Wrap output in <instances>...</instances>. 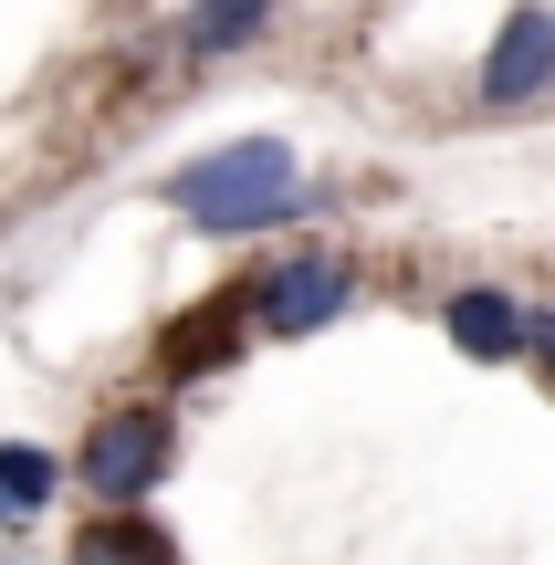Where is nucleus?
<instances>
[{"label": "nucleus", "instance_id": "9", "mask_svg": "<svg viewBox=\"0 0 555 565\" xmlns=\"http://www.w3.org/2000/svg\"><path fill=\"white\" fill-rule=\"evenodd\" d=\"M63 492V461L42 440H0V524H32L42 503Z\"/></svg>", "mask_w": 555, "mask_h": 565}, {"label": "nucleus", "instance_id": "1", "mask_svg": "<svg viewBox=\"0 0 555 565\" xmlns=\"http://www.w3.org/2000/svg\"><path fill=\"white\" fill-rule=\"evenodd\" d=\"M168 210L189 231H210V242L284 231V221H305V158H293V137H231L210 158L168 168Z\"/></svg>", "mask_w": 555, "mask_h": 565}, {"label": "nucleus", "instance_id": "7", "mask_svg": "<svg viewBox=\"0 0 555 565\" xmlns=\"http://www.w3.org/2000/svg\"><path fill=\"white\" fill-rule=\"evenodd\" d=\"M273 11H284V0H189L179 11V53L189 63H231V53H252V42L273 32Z\"/></svg>", "mask_w": 555, "mask_h": 565}, {"label": "nucleus", "instance_id": "3", "mask_svg": "<svg viewBox=\"0 0 555 565\" xmlns=\"http://www.w3.org/2000/svg\"><path fill=\"white\" fill-rule=\"evenodd\" d=\"M231 303H242V324L273 335V345L325 335V324L356 303V263H346V252H273L252 282H231Z\"/></svg>", "mask_w": 555, "mask_h": 565}, {"label": "nucleus", "instance_id": "10", "mask_svg": "<svg viewBox=\"0 0 555 565\" xmlns=\"http://www.w3.org/2000/svg\"><path fill=\"white\" fill-rule=\"evenodd\" d=\"M524 356H535L545 387H555V303H524Z\"/></svg>", "mask_w": 555, "mask_h": 565}, {"label": "nucleus", "instance_id": "6", "mask_svg": "<svg viewBox=\"0 0 555 565\" xmlns=\"http://www.w3.org/2000/svg\"><path fill=\"white\" fill-rule=\"evenodd\" d=\"M242 345H252L242 303H231V294H210L200 315H179V324L158 335V366H168V377H210V366H231Z\"/></svg>", "mask_w": 555, "mask_h": 565}, {"label": "nucleus", "instance_id": "5", "mask_svg": "<svg viewBox=\"0 0 555 565\" xmlns=\"http://www.w3.org/2000/svg\"><path fill=\"white\" fill-rule=\"evenodd\" d=\"M440 335H451L472 366H514L524 356V294H503V282H461V294H440Z\"/></svg>", "mask_w": 555, "mask_h": 565}, {"label": "nucleus", "instance_id": "2", "mask_svg": "<svg viewBox=\"0 0 555 565\" xmlns=\"http://www.w3.org/2000/svg\"><path fill=\"white\" fill-rule=\"evenodd\" d=\"M63 471L95 492V513H147V503H158V482L179 471V408H168V398L95 408V419H84V450Z\"/></svg>", "mask_w": 555, "mask_h": 565}, {"label": "nucleus", "instance_id": "8", "mask_svg": "<svg viewBox=\"0 0 555 565\" xmlns=\"http://www.w3.org/2000/svg\"><path fill=\"white\" fill-rule=\"evenodd\" d=\"M74 565H189L179 534H158L147 513H95V524L74 534Z\"/></svg>", "mask_w": 555, "mask_h": 565}, {"label": "nucleus", "instance_id": "4", "mask_svg": "<svg viewBox=\"0 0 555 565\" xmlns=\"http://www.w3.org/2000/svg\"><path fill=\"white\" fill-rule=\"evenodd\" d=\"M472 95L493 105V116H514V105H545V95H555V0H524V11L482 42Z\"/></svg>", "mask_w": 555, "mask_h": 565}]
</instances>
